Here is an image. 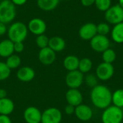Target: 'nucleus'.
I'll list each match as a JSON object with an SVG mask.
<instances>
[{
    "label": "nucleus",
    "mask_w": 123,
    "mask_h": 123,
    "mask_svg": "<svg viewBox=\"0 0 123 123\" xmlns=\"http://www.w3.org/2000/svg\"><path fill=\"white\" fill-rule=\"evenodd\" d=\"M112 93L105 85H97L92 89L90 99L93 105L101 110H105L112 105Z\"/></svg>",
    "instance_id": "1"
},
{
    "label": "nucleus",
    "mask_w": 123,
    "mask_h": 123,
    "mask_svg": "<svg viewBox=\"0 0 123 123\" xmlns=\"http://www.w3.org/2000/svg\"><path fill=\"white\" fill-rule=\"evenodd\" d=\"M8 37L13 43L24 42L28 33L27 27L22 22L12 23L8 29Z\"/></svg>",
    "instance_id": "2"
},
{
    "label": "nucleus",
    "mask_w": 123,
    "mask_h": 123,
    "mask_svg": "<svg viewBox=\"0 0 123 123\" xmlns=\"http://www.w3.org/2000/svg\"><path fill=\"white\" fill-rule=\"evenodd\" d=\"M16 14V6L11 0L0 1V22L8 24L14 19Z\"/></svg>",
    "instance_id": "3"
},
{
    "label": "nucleus",
    "mask_w": 123,
    "mask_h": 123,
    "mask_svg": "<svg viewBox=\"0 0 123 123\" xmlns=\"http://www.w3.org/2000/svg\"><path fill=\"white\" fill-rule=\"evenodd\" d=\"M123 120V109L110 105L105 109L102 115V123H121Z\"/></svg>",
    "instance_id": "4"
},
{
    "label": "nucleus",
    "mask_w": 123,
    "mask_h": 123,
    "mask_svg": "<svg viewBox=\"0 0 123 123\" xmlns=\"http://www.w3.org/2000/svg\"><path fill=\"white\" fill-rule=\"evenodd\" d=\"M106 21L112 25H117L123 22V8L118 4L111 6L105 14Z\"/></svg>",
    "instance_id": "5"
},
{
    "label": "nucleus",
    "mask_w": 123,
    "mask_h": 123,
    "mask_svg": "<svg viewBox=\"0 0 123 123\" xmlns=\"http://www.w3.org/2000/svg\"><path fill=\"white\" fill-rule=\"evenodd\" d=\"M62 118V112L59 109L49 107L42 112L41 123H61Z\"/></svg>",
    "instance_id": "6"
},
{
    "label": "nucleus",
    "mask_w": 123,
    "mask_h": 123,
    "mask_svg": "<svg viewBox=\"0 0 123 123\" xmlns=\"http://www.w3.org/2000/svg\"><path fill=\"white\" fill-rule=\"evenodd\" d=\"M84 80V74L79 70L68 71L66 76L65 81L69 89H79Z\"/></svg>",
    "instance_id": "7"
},
{
    "label": "nucleus",
    "mask_w": 123,
    "mask_h": 123,
    "mask_svg": "<svg viewBox=\"0 0 123 123\" xmlns=\"http://www.w3.org/2000/svg\"><path fill=\"white\" fill-rule=\"evenodd\" d=\"M115 74V68L112 63L102 62L98 65L96 69V76L98 79L105 81L112 78Z\"/></svg>",
    "instance_id": "8"
},
{
    "label": "nucleus",
    "mask_w": 123,
    "mask_h": 123,
    "mask_svg": "<svg viewBox=\"0 0 123 123\" xmlns=\"http://www.w3.org/2000/svg\"><path fill=\"white\" fill-rule=\"evenodd\" d=\"M90 45L95 52L103 53L105 50L110 48V41L107 36L97 34L90 40Z\"/></svg>",
    "instance_id": "9"
},
{
    "label": "nucleus",
    "mask_w": 123,
    "mask_h": 123,
    "mask_svg": "<svg viewBox=\"0 0 123 123\" xmlns=\"http://www.w3.org/2000/svg\"><path fill=\"white\" fill-rule=\"evenodd\" d=\"M23 117L27 123H41L42 112L38 108L30 106L25 110Z\"/></svg>",
    "instance_id": "10"
},
{
    "label": "nucleus",
    "mask_w": 123,
    "mask_h": 123,
    "mask_svg": "<svg viewBox=\"0 0 123 123\" xmlns=\"http://www.w3.org/2000/svg\"><path fill=\"white\" fill-rule=\"evenodd\" d=\"M27 29L31 33L37 36L45 33L47 30V25L43 19L36 17L29 22Z\"/></svg>",
    "instance_id": "11"
},
{
    "label": "nucleus",
    "mask_w": 123,
    "mask_h": 123,
    "mask_svg": "<svg viewBox=\"0 0 123 123\" xmlns=\"http://www.w3.org/2000/svg\"><path fill=\"white\" fill-rule=\"evenodd\" d=\"M56 58L55 52H54L49 47L40 49L38 53V60L44 66L52 65Z\"/></svg>",
    "instance_id": "12"
},
{
    "label": "nucleus",
    "mask_w": 123,
    "mask_h": 123,
    "mask_svg": "<svg viewBox=\"0 0 123 123\" xmlns=\"http://www.w3.org/2000/svg\"><path fill=\"white\" fill-rule=\"evenodd\" d=\"M79 37L84 40H91L96 35L97 25L92 22H88L82 25L79 30Z\"/></svg>",
    "instance_id": "13"
},
{
    "label": "nucleus",
    "mask_w": 123,
    "mask_h": 123,
    "mask_svg": "<svg viewBox=\"0 0 123 123\" xmlns=\"http://www.w3.org/2000/svg\"><path fill=\"white\" fill-rule=\"evenodd\" d=\"M74 114L79 120L83 122L89 121L93 117V111L92 108L89 105L84 104H81L76 107Z\"/></svg>",
    "instance_id": "14"
},
{
    "label": "nucleus",
    "mask_w": 123,
    "mask_h": 123,
    "mask_svg": "<svg viewBox=\"0 0 123 123\" xmlns=\"http://www.w3.org/2000/svg\"><path fill=\"white\" fill-rule=\"evenodd\" d=\"M66 100L68 105L76 107L82 104L83 95L78 89H69L66 93Z\"/></svg>",
    "instance_id": "15"
},
{
    "label": "nucleus",
    "mask_w": 123,
    "mask_h": 123,
    "mask_svg": "<svg viewBox=\"0 0 123 123\" xmlns=\"http://www.w3.org/2000/svg\"><path fill=\"white\" fill-rule=\"evenodd\" d=\"M17 79L22 82H30L35 77V70L29 66H22L17 71Z\"/></svg>",
    "instance_id": "16"
},
{
    "label": "nucleus",
    "mask_w": 123,
    "mask_h": 123,
    "mask_svg": "<svg viewBox=\"0 0 123 123\" xmlns=\"http://www.w3.org/2000/svg\"><path fill=\"white\" fill-rule=\"evenodd\" d=\"M14 43L9 39L3 40L0 42V57L8 58L14 54Z\"/></svg>",
    "instance_id": "17"
},
{
    "label": "nucleus",
    "mask_w": 123,
    "mask_h": 123,
    "mask_svg": "<svg viewBox=\"0 0 123 123\" xmlns=\"http://www.w3.org/2000/svg\"><path fill=\"white\" fill-rule=\"evenodd\" d=\"M48 47L54 52H61L66 48L65 40L59 36H54L49 38Z\"/></svg>",
    "instance_id": "18"
},
{
    "label": "nucleus",
    "mask_w": 123,
    "mask_h": 123,
    "mask_svg": "<svg viewBox=\"0 0 123 123\" xmlns=\"http://www.w3.org/2000/svg\"><path fill=\"white\" fill-rule=\"evenodd\" d=\"M14 110V104L13 101L8 98L0 99V115H9Z\"/></svg>",
    "instance_id": "19"
},
{
    "label": "nucleus",
    "mask_w": 123,
    "mask_h": 123,
    "mask_svg": "<svg viewBox=\"0 0 123 123\" xmlns=\"http://www.w3.org/2000/svg\"><path fill=\"white\" fill-rule=\"evenodd\" d=\"M79 61L80 59L77 56L74 55H69L64 58L63 64L64 68L68 71H72L78 70Z\"/></svg>",
    "instance_id": "20"
},
{
    "label": "nucleus",
    "mask_w": 123,
    "mask_h": 123,
    "mask_svg": "<svg viewBox=\"0 0 123 123\" xmlns=\"http://www.w3.org/2000/svg\"><path fill=\"white\" fill-rule=\"evenodd\" d=\"M60 0H37V6L45 12H50L55 9L58 4Z\"/></svg>",
    "instance_id": "21"
},
{
    "label": "nucleus",
    "mask_w": 123,
    "mask_h": 123,
    "mask_svg": "<svg viewBox=\"0 0 123 123\" xmlns=\"http://www.w3.org/2000/svg\"><path fill=\"white\" fill-rule=\"evenodd\" d=\"M111 36L114 42L123 43V22L117 24L111 31Z\"/></svg>",
    "instance_id": "22"
},
{
    "label": "nucleus",
    "mask_w": 123,
    "mask_h": 123,
    "mask_svg": "<svg viewBox=\"0 0 123 123\" xmlns=\"http://www.w3.org/2000/svg\"><path fill=\"white\" fill-rule=\"evenodd\" d=\"M112 105L119 108H123V89H119L112 93Z\"/></svg>",
    "instance_id": "23"
},
{
    "label": "nucleus",
    "mask_w": 123,
    "mask_h": 123,
    "mask_svg": "<svg viewBox=\"0 0 123 123\" xmlns=\"http://www.w3.org/2000/svg\"><path fill=\"white\" fill-rule=\"evenodd\" d=\"M93 63L92 60L89 58H83L79 61V68L78 70L81 71L82 74H87L89 73L92 68Z\"/></svg>",
    "instance_id": "24"
},
{
    "label": "nucleus",
    "mask_w": 123,
    "mask_h": 123,
    "mask_svg": "<svg viewBox=\"0 0 123 123\" xmlns=\"http://www.w3.org/2000/svg\"><path fill=\"white\" fill-rule=\"evenodd\" d=\"M5 63L7 65V66L12 70V69H16L19 68L21 65L22 61H21L20 57L18 55L12 54L8 58H6Z\"/></svg>",
    "instance_id": "25"
},
{
    "label": "nucleus",
    "mask_w": 123,
    "mask_h": 123,
    "mask_svg": "<svg viewBox=\"0 0 123 123\" xmlns=\"http://www.w3.org/2000/svg\"><path fill=\"white\" fill-rule=\"evenodd\" d=\"M117 55L113 49L108 48L102 53V60L103 62L112 63L116 60Z\"/></svg>",
    "instance_id": "26"
},
{
    "label": "nucleus",
    "mask_w": 123,
    "mask_h": 123,
    "mask_svg": "<svg viewBox=\"0 0 123 123\" xmlns=\"http://www.w3.org/2000/svg\"><path fill=\"white\" fill-rule=\"evenodd\" d=\"M11 74V69L7 66L5 62L0 61V81L7 79Z\"/></svg>",
    "instance_id": "27"
},
{
    "label": "nucleus",
    "mask_w": 123,
    "mask_h": 123,
    "mask_svg": "<svg viewBox=\"0 0 123 123\" xmlns=\"http://www.w3.org/2000/svg\"><path fill=\"white\" fill-rule=\"evenodd\" d=\"M97 8L102 12H106L112 6V0H95Z\"/></svg>",
    "instance_id": "28"
},
{
    "label": "nucleus",
    "mask_w": 123,
    "mask_h": 123,
    "mask_svg": "<svg viewBox=\"0 0 123 123\" xmlns=\"http://www.w3.org/2000/svg\"><path fill=\"white\" fill-rule=\"evenodd\" d=\"M98 80L99 79L96 75H94L93 74H87L86 76H84V81L87 86L92 89L95 86L98 85Z\"/></svg>",
    "instance_id": "29"
},
{
    "label": "nucleus",
    "mask_w": 123,
    "mask_h": 123,
    "mask_svg": "<svg viewBox=\"0 0 123 123\" xmlns=\"http://www.w3.org/2000/svg\"><path fill=\"white\" fill-rule=\"evenodd\" d=\"M37 46L40 49L45 48L46 47H48V43H49V38L44 34L37 35L36 40H35Z\"/></svg>",
    "instance_id": "30"
},
{
    "label": "nucleus",
    "mask_w": 123,
    "mask_h": 123,
    "mask_svg": "<svg viewBox=\"0 0 123 123\" xmlns=\"http://www.w3.org/2000/svg\"><path fill=\"white\" fill-rule=\"evenodd\" d=\"M97 32L98 35L107 36V35L110 32V27L107 23L101 22L97 25Z\"/></svg>",
    "instance_id": "31"
},
{
    "label": "nucleus",
    "mask_w": 123,
    "mask_h": 123,
    "mask_svg": "<svg viewBox=\"0 0 123 123\" xmlns=\"http://www.w3.org/2000/svg\"><path fill=\"white\" fill-rule=\"evenodd\" d=\"M25 49V45L23 42H17V43H14V52L19 53H22Z\"/></svg>",
    "instance_id": "32"
},
{
    "label": "nucleus",
    "mask_w": 123,
    "mask_h": 123,
    "mask_svg": "<svg viewBox=\"0 0 123 123\" xmlns=\"http://www.w3.org/2000/svg\"><path fill=\"white\" fill-rule=\"evenodd\" d=\"M64 112L66 115H71L74 114V112H75V107H74L71 105H67L64 108Z\"/></svg>",
    "instance_id": "33"
},
{
    "label": "nucleus",
    "mask_w": 123,
    "mask_h": 123,
    "mask_svg": "<svg viewBox=\"0 0 123 123\" xmlns=\"http://www.w3.org/2000/svg\"><path fill=\"white\" fill-rule=\"evenodd\" d=\"M0 123H12V122L8 115H0Z\"/></svg>",
    "instance_id": "34"
},
{
    "label": "nucleus",
    "mask_w": 123,
    "mask_h": 123,
    "mask_svg": "<svg viewBox=\"0 0 123 123\" xmlns=\"http://www.w3.org/2000/svg\"><path fill=\"white\" fill-rule=\"evenodd\" d=\"M81 3L84 6H91L95 3V0H81Z\"/></svg>",
    "instance_id": "35"
},
{
    "label": "nucleus",
    "mask_w": 123,
    "mask_h": 123,
    "mask_svg": "<svg viewBox=\"0 0 123 123\" xmlns=\"http://www.w3.org/2000/svg\"><path fill=\"white\" fill-rule=\"evenodd\" d=\"M7 31L6 24L0 22V35H4Z\"/></svg>",
    "instance_id": "36"
},
{
    "label": "nucleus",
    "mask_w": 123,
    "mask_h": 123,
    "mask_svg": "<svg viewBox=\"0 0 123 123\" xmlns=\"http://www.w3.org/2000/svg\"><path fill=\"white\" fill-rule=\"evenodd\" d=\"M11 1L16 6H21V5H23L26 3L27 0H11Z\"/></svg>",
    "instance_id": "37"
},
{
    "label": "nucleus",
    "mask_w": 123,
    "mask_h": 123,
    "mask_svg": "<svg viewBox=\"0 0 123 123\" xmlns=\"http://www.w3.org/2000/svg\"><path fill=\"white\" fill-rule=\"evenodd\" d=\"M7 97V92L5 89L0 88V99H4Z\"/></svg>",
    "instance_id": "38"
},
{
    "label": "nucleus",
    "mask_w": 123,
    "mask_h": 123,
    "mask_svg": "<svg viewBox=\"0 0 123 123\" xmlns=\"http://www.w3.org/2000/svg\"><path fill=\"white\" fill-rule=\"evenodd\" d=\"M121 7L123 8V0H119V4H118Z\"/></svg>",
    "instance_id": "39"
},
{
    "label": "nucleus",
    "mask_w": 123,
    "mask_h": 123,
    "mask_svg": "<svg viewBox=\"0 0 123 123\" xmlns=\"http://www.w3.org/2000/svg\"></svg>",
    "instance_id": "40"
}]
</instances>
